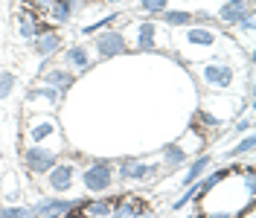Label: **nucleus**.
Returning a JSON list of instances; mask_svg holds the SVG:
<instances>
[{"label": "nucleus", "instance_id": "nucleus-15", "mask_svg": "<svg viewBox=\"0 0 256 218\" xmlns=\"http://www.w3.org/2000/svg\"><path fill=\"white\" fill-rule=\"evenodd\" d=\"M186 163H190V152L184 148V142H169L163 148V166H166V172H175L180 166H186Z\"/></svg>", "mask_w": 256, "mask_h": 218}, {"label": "nucleus", "instance_id": "nucleus-17", "mask_svg": "<svg viewBox=\"0 0 256 218\" xmlns=\"http://www.w3.org/2000/svg\"><path fill=\"white\" fill-rule=\"evenodd\" d=\"M210 163H212V157H207V154H201V157H195L192 163H186V174H184L180 186H190V184H195V180H198V178L210 169Z\"/></svg>", "mask_w": 256, "mask_h": 218}, {"label": "nucleus", "instance_id": "nucleus-25", "mask_svg": "<svg viewBox=\"0 0 256 218\" xmlns=\"http://www.w3.org/2000/svg\"><path fill=\"white\" fill-rule=\"evenodd\" d=\"M140 9L146 15H160L169 9V0H140Z\"/></svg>", "mask_w": 256, "mask_h": 218}, {"label": "nucleus", "instance_id": "nucleus-33", "mask_svg": "<svg viewBox=\"0 0 256 218\" xmlns=\"http://www.w3.org/2000/svg\"><path fill=\"white\" fill-rule=\"evenodd\" d=\"M105 3H111V6H120V3H126V0H105Z\"/></svg>", "mask_w": 256, "mask_h": 218}, {"label": "nucleus", "instance_id": "nucleus-4", "mask_svg": "<svg viewBox=\"0 0 256 218\" xmlns=\"http://www.w3.org/2000/svg\"><path fill=\"white\" fill-rule=\"evenodd\" d=\"M201 78L212 90H227L233 84L236 73H233L230 64H224V62H207V64H201Z\"/></svg>", "mask_w": 256, "mask_h": 218}, {"label": "nucleus", "instance_id": "nucleus-26", "mask_svg": "<svg viewBox=\"0 0 256 218\" xmlns=\"http://www.w3.org/2000/svg\"><path fill=\"white\" fill-rule=\"evenodd\" d=\"M15 73H9V70H3L0 73V99H6V96H12V90H15Z\"/></svg>", "mask_w": 256, "mask_h": 218}, {"label": "nucleus", "instance_id": "nucleus-31", "mask_svg": "<svg viewBox=\"0 0 256 218\" xmlns=\"http://www.w3.org/2000/svg\"><path fill=\"white\" fill-rule=\"evenodd\" d=\"M236 131H244V134H248V131H250V120H239V122H236Z\"/></svg>", "mask_w": 256, "mask_h": 218}, {"label": "nucleus", "instance_id": "nucleus-3", "mask_svg": "<svg viewBox=\"0 0 256 218\" xmlns=\"http://www.w3.org/2000/svg\"><path fill=\"white\" fill-rule=\"evenodd\" d=\"M56 163H58V154L52 148H47V146H26L24 148V166L32 174H47Z\"/></svg>", "mask_w": 256, "mask_h": 218}, {"label": "nucleus", "instance_id": "nucleus-1", "mask_svg": "<svg viewBox=\"0 0 256 218\" xmlns=\"http://www.w3.org/2000/svg\"><path fill=\"white\" fill-rule=\"evenodd\" d=\"M82 184H84V189L88 192H108V189L114 186V163L108 160V157H99V160H94L88 169L82 172Z\"/></svg>", "mask_w": 256, "mask_h": 218}, {"label": "nucleus", "instance_id": "nucleus-10", "mask_svg": "<svg viewBox=\"0 0 256 218\" xmlns=\"http://www.w3.org/2000/svg\"><path fill=\"white\" fill-rule=\"evenodd\" d=\"M134 50L137 52H154L158 50V26L152 20H143L134 26Z\"/></svg>", "mask_w": 256, "mask_h": 218}, {"label": "nucleus", "instance_id": "nucleus-35", "mask_svg": "<svg viewBox=\"0 0 256 218\" xmlns=\"http://www.w3.org/2000/svg\"><path fill=\"white\" fill-rule=\"evenodd\" d=\"M0 163H3V152H0Z\"/></svg>", "mask_w": 256, "mask_h": 218}, {"label": "nucleus", "instance_id": "nucleus-32", "mask_svg": "<svg viewBox=\"0 0 256 218\" xmlns=\"http://www.w3.org/2000/svg\"><path fill=\"white\" fill-rule=\"evenodd\" d=\"M224 3H233V6H250V0H224Z\"/></svg>", "mask_w": 256, "mask_h": 218}, {"label": "nucleus", "instance_id": "nucleus-22", "mask_svg": "<svg viewBox=\"0 0 256 218\" xmlns=\"http://www.w3.org/2000/svg\"><path fill=\"white\" fill-rule=\"evenodd\" d=\"M38 99H47L50 105H56L62 99V94L56 88H50V84H41V88H32L30 94H26V102H38Z\"/></svg>", "mask_w": 256, "mask_h": 218}, {"label": "nucleus", "instance_id": "nucleus-21", "mask_svg": "<svg viewBox=\"0 0 256 218\" xmlns=\"http://www.w3.org/2000/svg\"><path fill=\"white\" fill-rule=\"evenodd\" d=\"M82 212H84V218H105V216H111V201H105V198H99V201H84Z\"/></svg>", "mask_w": 256, "mask_h": 218}, {"label": "nucleus", "instance_id": "nucleus-30", "mask_svg": "<svg viewBox=\"0 0 256 218\" xmlns=\"http://www.w3.org/2000/svg\"><path fill=\"white\" fill-rule=\"evenodd\" d=\"M0 218H15V204H6V206H0Z\"/></svg>", "mask_w": 256, "mask_h": 218}, {"label": "nucleus", "instance_id": "nucleus-34", "mask_svg": "<svg viewBox=\"0 0 256 218\" xmlns=\"http://www.w3.org/2000/svg\"><path fill=\"white\" fill-rule=\"evenodd\" d=\"M186 218H201V212H192V216H186Z\"/></svg>", "mask_w": 256, "mask_h": 218}, {"label": "nucleus", "instance_id": "nucleus-5", "mask_svg": "<svg viewBox=\"0 0 256 218\" xmlns=\"http://www.w3.org/2000/svg\"><path fill=\"white\" fill-rule=\"evenodd\" d=\"M84 206V198H44L35 204V216L38 218H62L70 210Z\"/></svg>", "mask_w": 256, "mask_h": 218}, {"label": "nucleus", "instance_id": "nucleus-24", "mask_svg": "<svg viewBox=\"0 0 256 218\" xmlns=\"http://www.w3.org/2000/svg\"><path fill=\"white\" fill-rule=\"evenodd\" d=\"M254 134H248V137H244V140L242 142H236V146H233V148H230V152H227V154L224 157H230V160H236V157H242V154H250V152H254Z\"/></svg>", "mask_w": 256, "mask_h": 218}, {"label": "nucleus", "instance_id": "nucleus-7", "mask_svg": "<svg viewBox=\"0 0 256 218\" xmlns=\"http://www.w3.org/2000/svg\"><path fill=\"white\" fill-rule=\"evenodd\" d=\"M158 172L154 163H143L140 157H126V160H120V178L122 180H146V178H152Z\"/></svg>", "mask_w": 256, "mask_h": 218}, {"label": "nucleus", "instance_id": "nucleus-28", "mask_svg": "<svg viewBox=\"0 0 256 218\" xmlns=\"http://www.w3.org/2000/svg\"><path fill=\"white\" fill-rule=\"evenodd\" d=\"M24 3H26V9H32V12H47L52 0H24Z\"/></svg>", "mask_w": 256, "mask_h": 218}, {"label": "nucleus", "instance_id": "nucleus-18", "mask_svg": "<svg viewBox=\"0 0 256 218\" xmlns=\"http://www.w3.org/2000/svg\"><path fill=\"white\" fill-rule=\"evenodd\" d=\"M248 12H250V6H233V3H224L222 9L216 12V18H218L222 24H227V26H236Z\"/></svg>", "mask_w": 256, "mask_h": 218}, {"label": "nucleus", "instance_id": "nucleus-9", "mask_svg": "<svg viewBox=\"0 0 256 218\" xmlns=\"http://www.w3.org/2000/svg\"><path fill=\"white\" fill-rule=\"evenodd\" d=\"M73 178H76V169L70 163H56L47 172V186L52 192H67V189H73Z\"/></svg>", "mask_w": 256, "mask_h": 218}, {"label": "nucleus", "instance_id": "nucleus-13", "mask_svg": "<svg viewBox=\"0 0 256 218\" xmlns=\"http://www.w3.org/2000/svg\"><path fill=\"white\" fill-rule=\"evenodd\" d=\"M32 50H35V52H38V56L47 62L50 56H56V52L62 50V35H58L56 30H50V26H47L44 32H38V38L32 41Z\"/></svg>", "mask_w": 256, "mask_h": 218}, {"label": "nucleus", "instance_id": "nucleus-23", "mask_svg": "<svg viewBox=\"0 0 256 218\" xmlns=\"http://www.w3.org/2000/svg\"><path fill=\"white\" fill-rule=\"evenodd\" d=\"M116 12H111V15H105V18H99V20H94V24H88V26H82V32L84 35H96V32H102V30H108L111 24H116Z\"/></svg>", "mask_w": 256, "mask_h": 218}, {"label": "nucleus", "instance_id": "nucleus-27", "mask_svg": "<svg viewBox=\"0 0 256 218\" xmlns=\"http://www.w3.org/2000/svg\"><path fill=\"white\" fill-rule=\"evenodd\" d=\"M15 218H38L35 216V204H30V206H26V204H18L15 206Z\"/></svg>", "mask_w": 256, "mask_h": 218}, {"label": "nucleus", "instance_id": "nucleus-8", "mask_svg": "<svg viewBox=\"0 0 256 218\" xmlns=\"http://www.w3.org/2000/svg\"><path fill=\"white\" fill-rule=\"evenodd\" d=\"M47 26L50 24H44L32 9H20V12H18V35H20L24 41H30V44L38 38V32H44Z\"/></svg>", "mask_w": 256, "mask_h": 218}, {"label": "nucleus", "instance_id": "nucleus-19", "mask_svg": "<svg viewBox=\"0 0 256 218\" xmlns=\"http://www.w3.org/2000/svg\"><path fill=\"white\" fill-rule=\"evenodd\" d=\"M186 41L195 44V47H212L218 38H216V32L207 30V26H186Z\"/></svg>", "mask_w": 256, "mask_h": 218}, {"label": "nucleus", "instance_id": "nucleus-20", "mask_svg": "<svg viewBox=\"0 0 256 218\" xmlns=\"http://www.w3.org/2000/svg\"><path fill=\"white\" fill-rule=\"evenodd\" d=\"M160 20L166 26H192L195 15H190L186 9H166V12H160Z\"/></svg>", "mask_w": 256, "mask_h": 218}, {"label": "nucleus", "instance_id": "nucleus-29", "mask_svg": "<svg viewBox=\"0 0 256 218\" xmlns=\"http://www.w3.org/2000/svg\"><path fill=\"white\" fill-rule=\"evenodd\" d=\"M244 186H248L250 198H254V192H256V174H254V169H250V166L244 169Z\"/></svg>", "mask_w": 256, "mask_h": 218}, {"label": "nucleus", "instance_id": "nucleus-14", "mask_svg": "<svg viewBox=\"0 0 256 218\" xmlns=\"http://www.w3.org/2000/svg\"><path fill=\"white\" fill-rule=\"evenodd\" d=\"M41 78H44V84H50V88H56L58 94H64V90L73 88L76 73H70V70H64V67H52V70H44Z\"/></svg>", "mask_w": 256, "mask_h": 218}, {"label": "nucleus", "instance_id": "nucleus-2", "mask_svg": "<svg viewBox=\"0 0 256 218\" xmlns=\"http://www.w3.org/2000/svg\"><path fill=\"white\" fill-rule=\"evenodd\" d=\"M96 58H102V62H108V58H116L120 52H126L128 44H126V35L120 30H102L96 32Z\"/></svg>", "mask_w": 256, "mask_h": 218}, {"label": "nucleus", "instance_id": "nucleus-12", "mask_svg": "<svg viewBox=\"0 0 256 218\" xmlns=\"http://www.w3.org/2000/svg\"><path fill=\"white\" fill-rule=\"evenodd\" d=\"M90 64H94V58H90V50L84 47V44H76V47L64 50V70H70V73H84Z\"/></svg>", "mask_w": 256, "mask_h": 218}, {"label": "nucleus", "instance_id": "nucleus-16", "mask_svg": "<svg viewBox=\"0 0 256 218\" xmlns=\"http://www.w3.org/2000/svg\"><path fill=\"white\" fill-rule=\"evenodd\" d=\"M76 6H79V0H52L47 15L52 24H67L73 18V12H76Z\"/></svg>", "mask_w": 256, "mask_h": 218}, {"label": "nucleus", "instance_id": "nucleus-6", "mask_svg": "<svg viewBox=\"0 0 256 218\" xmlns=\"http://www.w3.org/2000/svg\"><path fill=\"white\" fill-rule=\"evenodd\" d=\"M146 212H152V210L140 195H126V198L111 201V218H143Z\"/></svg>", "mask_w": 256, "mask_h": 218}, {"label": "nucleus", "instance_id": "nucleus-11", "mask_svg": "<svg viewBox=\"0 0 256 218\" xmlns=\"http://www.w3.org/2000/svg\"><path fill=\"white\" fill-rule=\"evenodd\" d=\"M52 134H58V128H56V122H52L50 116L32 120V122L26 125V140H30V146H44Z\"/></svg>", "mask_w": 256, "mask_h": 218}]
</instances>
